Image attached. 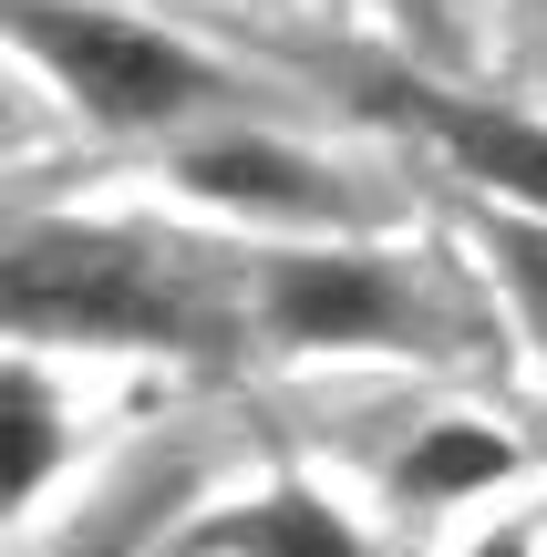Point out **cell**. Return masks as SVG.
Wrapping results in <instances>:
<instances>
[{
    "label": "cell",
    "mask_w": 547,
    "mask_h": 557,
    "mask_svg": "<svg viewBox=\"0 0 547 557\" xmlns=\"http://www.w3.org/2000/svg\"><path fill=\"white\" fill-rule=\"evenodd\" d=\"M465 557H527V547H517V537H486V547H465Z\"/></svg>",
    "instance_id": "obj_10"
},
{
    "label": "cell",
    "mask_w": 547,
    "mask_h": 557,
    "mask_svg": "<svg viewBox=\"0 0 547 557\" xmlns=\"http://www.w3.org/2000/svg\"><path fill=\"white\" fill-rule=\"evenodd\" d=\"M41 465H52V403H41V372L21 361L11 372V496H32Z\"/></svg>",
    "instance_id": "obj_8"
},
{
    "label": "cell",
    "mask_w": 547,
    "mask_h": 557,
    "mask_svg": "<svg viewBox=\"0 0 547 557\" xmlns=\"http://www.w3.org/2000/svg\"><path fill=\"white\" fill-rule=\"evenodd\" d=\"M11 320L21 331H83V341H176V289L124 238L32 227L11 248Z\"/></svg>",
    "instance_id": "obj_1"
},
{
    "label": "cell",
    "mask_w": 547,
    "mask_h": 557,
    "mask_svg": "<svg viewBox=\"0 0 547 557\" xmlns=\"http://www.w3.org/2000/svg\"><path fill=\"white\" fill-rule=\"evenodd\" d=\"M197 557H362V537H351L321 496H259V506L207 527Z\"/></svg>",
    "instance_id": "obj_5"
},
{
    "label": "cell",
    "mask_w": 547,
    "mask_h": 557,
    "mask_svg": "<svg viewBox=\"0 0 547 557\" xmlns=\"http://www.w3.org/2000/svg\"><path fill=\"white\" fill-rule=\"evenodd\" d=\"M269 320H279V341H310V351L383 341V331H403V289L372 259H279L269 269Z\"/></svg>",
    "instance_id": "obj_3"
},
{
    "label": "cell",
    "mask_w": 547,
    "mask_h": 557,
    "mask_svg": "<svg viewBox=\"0 0 547 557\" xmlns=\"http://www.w3.org/2000/svg\"><path fill=\"white\" fill-rule=\"evenodd\" d=\"M507 269L527 278V299L547 310V238H537V227H507Z\"/></svg>",
    "instance_id": "obj_9"
},
{
    "label": "cell",
    "mask_w": 547,
    "mask_h": 557,
    "mask_svg": "<svg viewBox=\"0 0 547 557\" xmlns=\"http://www.w3.org/2000/svg\"><path fill=\"white\" fill-rule=\"evenodd\" d=\"M507 465L517 455L486 434V423H434V434L403 455V475H393V485H403V506H455V496H475V485H496Z\"/></svg>",
    "instance_id": "obj_7"
},
{
    "label": "cell",
    "mask_w": 547,
    "mask_h": 557,
    "mask_svg": "<svg viewBox=\"0 0 547 557\" xmlns=\"http://www.w3.org/2000/svg\"><path fill=\"white\" fill-rule=\"evenodd\" d=\"M21 52L52 62L62 94L103 124H165L217 94L207 62L176 52L165 32H135V21H103V11H52V0H21Z\"/></svg>",
    "instance_id": "obj_2"
},
{
    "label": "cell",
    "mask_w": 547,
    "mask_h": 557,
    "mask_svg": "<svg viewBox=\"0 0 547 557\" xmlns=\"http://www.w3.org/2000/svg\"><path fill=\"white\" fill-rule=\"evenodd\" d=\"M424 114H434V135H445L486 186H507V197L547 207V135H537V124H517V114H475V103H424Z\"/></svg>",
    "instance_id": "obj_6"
},
{
    "label": "cell",
    "mask_w": 547,
    "mask_h": 557,
    "mask_svg": "<svg viewBox=\"0 0 547 557\" xmlns=\"http://www.w3.org/2000/svg\"><path fill=\"white\" fill-rule=\"evenodd\" d=\"M186 186L197 197H227V207H269V218H331V186L321 165H300L289 145H197L186 156Z\"/></svg>",
    "instance_id": "obj_4"
}]
</instances>
